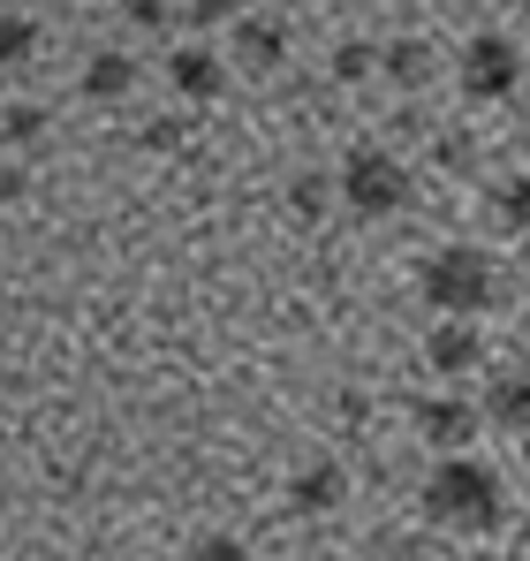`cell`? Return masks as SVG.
<instances>
[{
	"mask_svg": "<svg viewBox=\"0 0 530 561\" xmlns=\"http://www.w3.org/2000/svg\"><path fill=\"white\" fill-rule=\"evenodd\" d=\"M425 508L440 524H462V531H493L500 524V485H493V470H477V463H440L433 485H425Z\"/></svg>",
	"mask_w": 530,
	"mask_h": 561,
	"instance_id": "cell-1",
	"label": "cell"
},
{
	"mask_svg": "<svg viewBox=\"0 0 530 561\" xmlns=\"http://www.w3.org/2000/svg\"><path fill=\"white\" fill-rule=\"evenodd\" d=\"M31 46H38V31H31L23 15H0V69H15Z\"/></svg>",
	"mask_w": 530,
	"mask_h": 561,
	"instance_id": "cell-13",
	"label": "cell"
},
{
	"mask_svg": "<svg viewBox=\"0 0 530 561\" xmlns=\"http://www.w3.org/2000/svg\"><path fill=\"white\" fill-rule=\"evenodd\" d=\"M485 417H500L508 433H530V379H500L485 394Z\"/></svg>",
	"mask_w": 530,
	"mask_h": 561,
	"instance_id": "cell-6",
	"label": "cell"
},
{
	"mask_svg": "<svg viewBox=\"0 0 530 561\" xmlns=\"http://www.w3.org/2000/svg\"><path fill=\"white\" fill-rule=\"evenodd\" d=\"M319 205H326V175H303L296 183V213H319Z\"/></svg>",
	"mask_w": 530,
	"mask_h": 561,
	"instance_id": "cell-17",
	"label": "cell"
},
{
	"mask_svg": "<svg viewBox=\"0 0 530 561\" xmlns=\"http://www.w3.org/2000/svg\"><path fill=\"white\" fill-rule=\"evenodd\" d=\"M477 357H485V350H477L470 327H440V334H433V365H440V373H470Z\"/></svg>",
	"mask_w": 530,
	"mask_h": 561,
	"instance_id": "cell-7",
	"label": "cell"
},
{
	"mask_svg": "<svg viewBox=\"0 0 530 561\" xmlns=\"http://www.w3.org/2000/svg\"><path fill=\"white\" fill-rule=\"evenodd\" d=\"M129 23H145V31H160V23H168V8H160V0H129Z\"/></svg>",
	"mask_w": 530,
	"mask_h": 561,
	"instance_id": "cell-19",
	"label": "cell"
},
{
	"mask_svg": "<svg viewBox=\"0 0 530 561\" xmlns=\"http://www.w3.org/2000/svg\"><path fill=\"white\" fill-rule=\"evenodd\" d=\"M175 84L189 99H212L220 92V61H212V54H175Z\"/></svg>",
	"mask_w": 530,
	"mask_h": 561,
	"instance_id": "cell-12",
	"label": "cell"
},
{
	"mask_svg": "<svg viewBox=\"0 0 530 561\" xmlns=\"http://www.w3.org/2000/svg\"><path fill=\"white\" fill-rule=\"evenodd\" d=\"M516 46L508 38H470V54H462V92L470 99H508L516 92Z\"/></svg>",
	"mask_w": 530,
	"mask_h": 561,
	"instance_id": "cell-4",
	"label": "cell"
},
{
	"mask_svg": "<svg viewBox=\"0 0 530 561\" xmlns=\"http://www.w3.org/2000/svg\"><path fill=\"white\" fill-rule=\"evenodd\" d=\"M129 84H137V69H129L122 54H99V61H91V77H84V92H91V99H122Z\"/></svg>",
	"mask_w": 530,
	"mask_h": 561,
	"instance_id": "cell-11",
	"label": "cell"
},
{
	"mask_svg": "<svg viewBox=\"0 0 530 561\" xmlns=\"http://www.w3.org/2000/svg\"><path fill=\"white\" fill-rule=\"evenodd\" d=\"M342 190H349L356 213H394V205L410 197V175H402L387 152H349V168H342Z\"/></svg>",
	"mask_w": 530,
	"mask_h": 561,
	"instance_id": "cell-3",
	"label": "cell"
},
{
	"mask_svg": "<svg viewBox=\"0 0 530 561\" xmlns=\"http://www.w3.org/2000/svg\"><path fill=\"white\" fill-rule=\"evenodd\" d=\"M425 296L440 311H485L493 304V259L485 251H447L425 266Z\"/></svg>",
	"mask_w": 530,
	"mask_h": 561,
	"instance_id": "cell-2",
	"label": "cell"
},
{
	"mask_svg": "<svg viewBox=\"0 0 530 561\" xmlns=\"http://www.w3.org/2000/svg\"><path fill=\"white\" fill-rule=\"evenodd\" d=\"M334 501H342V470L334 463H311L296 478V508H334Z\"/></svg>",
	"mask_w": 530,
	"mask_h": 561,
	"instance_id": "cell-10",
	"label": "cell"
},
{
	"mask_svg": "<svg viewBox=\"0 0 530 561\" xmlns=\"http://www.w3.org/2000/svg\"><path fill=\"white\" fill-rule=\"evenodd\" d=\"M433 152H440V168H470V137H440Z\"/></svg>",
	"mask_w": 530,
	"mask_h": 561,
	"instance_id": "cell-18",
	"label": "cell"
},
{
	"mask_svg": "<svg viewBox=\"0 0 530 561\" xmlns=\"http://www.w3.org/2000/svg\"><path fill=\"white\" fill-rule=\"evenodd\" d=\"M371 61H379V54H371V46H342V54H334V77H342V84H356V77H371Z\"/></svg>",
	"mask_w": 530,
	"mask_h": 561,
	"instance_id": "cell-15",
	"label": "cell"
},
{
	"mask_svg": "<svg viewBox=\"0 0 530 561\" xmlns=\"http://www.w3.org/2000/svg\"><path fill=\"white\" fill-rule=\"evenodd\" d=\"M228 8H235V0H189V23H197V31H205V23H220V15H228Z\"/></svg>",
	"mask_w": 530,
	"mask_h": 561,
	"instance_id": "cell-20",
	"label": "cell"
},
{
	"mask_svg": "<svg viewBox=\"0 0 530 561\" xmlns=\"http://www.w3.org/2000/svg\"><path fill=\"white\" fill-rule=\"evenodd\" d=\"M38 129H46V114H38V106H15V114H8V145H31Z\"/></svg>",
	"mask_w": 530,
	"mask_h": 561,
	"instance_id": "cell-16",
	"label": "cell"
},
{
	"mask_svg": "<svg viewBox=\"0 0 530 561\" xmlns=\"http://www.w3.org/2000/svg\"><path fill=\"white\" fill-rule=\"evenodd\" d=\"M235 54H243L251 69H273V61L288 54V38H280L273 23H243V31H235Z\"/></svg>",
	"mask_w": 530,
	"mask_h": 561,
	"instance_id": "cell-9",
	"label": "cell"
},
{
	"mask_svg": "<svg viewBox=\"0 0 530 561\" xmlns=\"http://www.w3.org/2000/svg\"><path fill=\"white\" fill-rule=\"evenodd\" d=\"M387 77H394V84H425V77H433V46H425V38H394V46H387Z\"/></svg>",
	"mask_w": 530,
	"mask_h": 561,
	"instance_id": "cell-8",
	"label": "cell"
},
{
	"mask_svg": "<svg viewBox=\"0 0 530 561\" xmlns=\"http://www.w3.org/2000/svg\"><path fill=\"white\" fill-rule=\"evenodd\" d=\"M493 213H500L508 228H530V175H523V183H500V190H493Z\"/></svg>",
	"mask_w": 530,
	"mask_h": 561,
	"instance_id": "cell-14",
	"label": "cell"
},
{
	"mask_svg": "<svg viewBox=\"0 0 530 561\" xmlns=\"http://www.w3.org/2000/svg\"><path fill=\"white\" fill-rule=\"evenodd\" d=\"M417 425H425V440H433V448H454V440H470V433H477V417H470L462 402H425V410H417Z\"/></svg>",
	"mask_w": 530,
	"mask_h": 561,
	"instance_id": "cell-5",
	"label": "cell"
}]
</instances>
